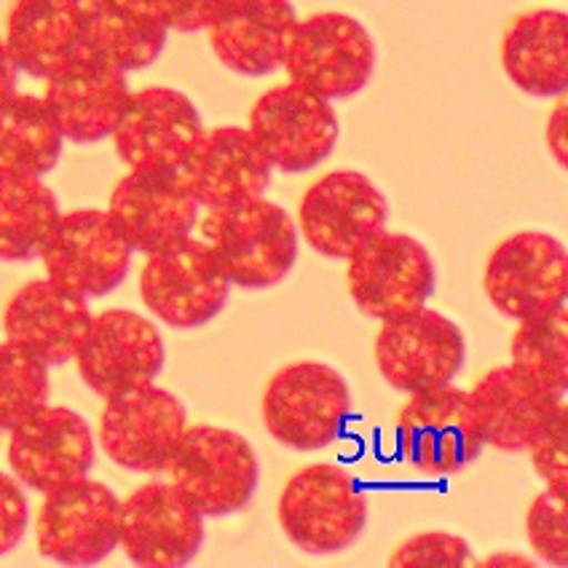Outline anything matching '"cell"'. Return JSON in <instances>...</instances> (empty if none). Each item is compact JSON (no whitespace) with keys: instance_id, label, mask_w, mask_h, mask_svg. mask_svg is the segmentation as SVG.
I'll list each match as a JSON object with an SVG mask.
<instances>
[{"instance_id":"1","label":"cell","mask_w":568,"mask_h":568,"mask_svg":"<svg viewBox=\"0 0 568 568\" xmlns=\"http://www.w3.org/2000/svg\"><path fill=\"white\" fill-rule=\"evenodd\" d=\"M202 242L229 284L244 290L274 287L298 261L295 221L284 206L263 196L206 212Z\"/></svg>"},{"instance_id":"2","label":"cell","mask_w":568,"mask_h":568,"mask_svg":"<svg viewBox=\"0 0 568 568\" xmlns=\"http://www.w3.org/2000/svg\"><path fill=\"white\" fill-rule=\"evenodd\" d=\"M276 513L284 537L301 552L338 555L363 537L371 499L344 467L316 462L284 483Z\"/></svg>"},{"instance_id":"3","label":"cell","mask_w":568,"mask_h":568,"mask_svg":"<svg viewBox=\"0 0 568 568\" xmlns=\"http://www.w3.org/2000/svg\"><path fill=\"white\" fill-rule=\"evenodd\" d=\"M261 413L268 435L284 448H331L352 418V389L331 365L293 363L271 376Z\"/></svg>"},{"instance_id":"4","label":"cell","mask_w":568,"mask_h":568,"mask_svg":"<svg viewBox=\"0 0 568 568\" xmlns=\"http://www.w3.org/2000/svg\"><path fill=\"white\" fill-rule=\"evenodd\" d=\"M395 437L399 458L426 477L462 473L486 450L475 399L454 384L410 395L397 413Z\"/></svg>"},{"instance_id":"5","label":"cell","mask_w":568,"mask_h":568,"mask_svg":"<svg viewBox=\"0 0 568 568\" xmlns=\"http://www.w3.org/2000/svg\"><path fill=\"white\" fill-rule=\"evenodd\" d=\"M166 473L204 518H225L253 501L261 464L253 445L221 426H185Z\"/></svg>"},{"instance_id":"6","label":"cell","mask_w":568,"mask_h":568,"mask_svg":"<svg viewBox=\"0 0 568 568\" xmlns=\"http://www.w3.org/2000/svg\"><path fill=\"white\" fill-rule=\"evenodd\" d=\"M282 68L290 81L327 102L348 100L376 73V41L359 19L325 11L295 22Z\"/></svg>"},{"instance_id":"7","label":"cell","mask_w":568,"mask_h":568,"mask_svg":"<svg viewBox=\"0 0 568 568\" xmlns=\"http://www.w3.org/2000/svg\"><path fill=\"white\" fill-rule=\"evenodd\" d=\"M346 287L371 320L416 312L437 290V268L418 239L381 231L348 257Z\"/></svg>"},{"instance_id":"8","label":"cell","mask_w":568,"mask_h":568,"mask_svg":"<svg viewBox=\"0 0 568 568\" xmlns=\"http://www.w3.org/2000/svg\"><path fill=\"white\" fill-rule=\"evenodd\" d=\"M36 520L38 550L62 566H94L121 541V499L105 483L79 477L43 494Z\"/></svg>"},{"instance_id":"9","label":"cell","mask_w":568,"mask_h":568,"mask_svg":"<svg viewBox=\"0 0 568 568\" xmlns=\"http://www.w3.org/2000/svg\"><path fill=\"white\" fill-rule=\"evenodd\" d=\"M148 312L174 331H193L215 320L229 303L231 284L202 239H180L148 255L140 274Z\"/></svg>"},{"instance_id":"10","label":"cell","mask_w":568,"mask_h":568,"mask_svg":"<svg viewBox=\"0 0 568 568\" xmlns=\"http://www.w3.org/2000/svg\"><path fill=\"white\" fill-rule=\"evenodd\" d=\"M247 129L271 166L287 174L316 170L341 138L331 102L293 81L257 97Z\"/></svg>"},{"instance_id":"11","label":"cell","mask_w":568,"mask_h":568,"mask_svg":"<svg viewBox=\"0 0 568 568\" xmlns=\"http://www.w3.org/2000/svg\"><path fill=\"white\" fill-rule=\"evenodd\" d=\"M467 359L462 327L435 308L392 316L381 322L376 365L392 389L416 395L437 389L458 376Z\"/></svg>"},{"instance_id":"12","label":"cell","mask_w":568,"mask_h":568,"mask_svg":"<svg viewBox=\"0 0 568 568\" xmlns=\"http://www.w3.org/2000/svg\"><path fill=\"white\" fill-rule=\"evenodd\" d=\"M166 348L159 327L129 308H108L92 316L75 354L83 384L102 399L151 386L164 371Z\"/></svg>"},{"instance_id":"13","label":"cell","mask_w":568,"mask_h":568,"mask_svg":"<svg viewBox=\"0 0 568 568\" xmlns=\"http://www.w3.org/2000/svg\"><path fill=\"white\" fill-rule=\"evenodd\" d=\"M483 287L507 320L523 322L552 312L568 295L566 247L541 231H520L490 253Z\"/></svg>"},{"instance_id":"14","label":"cell","mask_w":568,"mask_h":568,"mask_svg":"<svg viewBox=\"0 0 568 568\" xmlns=\"http://www.w3.org/2000/svg\"><path fill=\"white\" fill-rule=\"evenodd\" d=\"M389 204L371 178L338 170L320 178L303 193L298 206L301 234L308 247L331 261H348L359 247L384 231Z\"/></svg>"},{"instance_id":"15","label":"cell","mask_w":568,"mask_h":568,"mask_svg":"<svg viewBox=\"0 0 568 568\" xmlns=\"http://www.w3.org/2000/svg\"><path fill=\"white\" fill-rule=\"evenodd\" d=\"M132 255L108 212L75 210L60 215L38 257L51 282L83 298H105L124 284Z\"/></svg>"},{"instance_id":"16","label":"cell","mask_w":568,"mask_h":568,"mask_svg":"<svg viewBox=\"0 0 568 568\" xmlns=\"http://www.w3.org/2000/svg\"><path fill=\"white\" fill-rule=\"evenodd\" d=\"M185 426L189 413L180 397L151 384L108 399L100 418V445L115 467L159 475L170 467Z\"/></svg>"},{"instance_id":"17","label":"cell","mask_w":568,"mask_h":568,"mask_svg":"<svg viewBox=\"0 0 568 568\" xmlns=\"http://www.w3.org/2000/svg\"><path fill=\"white\" fill-rule=\"evenodd\" d=\"M204 545V515L172 483H145L121 501V541L134 566H189Z\"/></svg>"},{"instance_id":"18","label":"cell","mask_w":568,"mask_h":568,"mask_svg":"<svg viewBox=\"0 0 568 568\" xmlns=\"http://www.w3.org/2000/svg\"><path fill=\"white\" fill-rule=\"evenodd\" d=\"M94 432L83 416L62 405H43L11 429L9 467L24 488L49 494L92 473Z\"/></svg>"},{"instance_id":"19","label":"cell","mask_w":568,"mask_h":568,"mask_svg":"<svg viewBox=\"0 0 568 568\" xmlns=\"http://www.w3.org/2000/svg\"><path fill=\"white\" fill-rule=\"evenodd\" d=\"M108 217L132 253L151 255L191 236L199 202L180 170H132L113 189Z\"/></svg>"},{"instance_id":"20","label":"cell","mask_w":568,"mask_h":568,"mask_svg":"<svg viewBox=\"0 0 568 568\" xmlns=\"http://www.w3.org/2000/svg\"><path fill=\"white\" fill-rule=\"evenodd\" d=\"M204 132L202 113L178 89L151 87L129 94L111 134L129 170H180Z\"/></svg>"},{"instance_id":"21","label":"cell","mask_w":568,"mask_h":568,"mask_svg":"<svg viewBox=\"0 0 568 568\" xmlns=\"http://www.w3.org/2000/svg\"><path fill=\"white\" fill-rule=\"evenodd\" d=\"M129 94L132 89L124 70L92 51H83L79 60L47 79L43 102L64 140L75 145H94L115 132Z\"/></svg>"},{"instance_id":"22","label":"cell","mask_w":568,"mask_h":568,"mask_svg":"<svg viewBox=\"0 0 568 568\" xmlns=\"http://www.w3.org/2000/svg\"><path fill=\"white\" fill-rule=\"evenodd\" d=\"M92 316L89 298L47 276L17 290L6 306L3 331L11 344L54 367L73 363Z\"/></svg>"},{"instance_id":"23","label":"cell","mask_w":568,"mask_h":568,"mask_svg":"<svg viewBox=\"0 0 568 568\" xmlns=\"http://www.w3.org/2000/svg\"><path fill=\"white\" fill-rule=\"evenodd\" d=\"M271 172L274 166L266 153L242 126L204 129L180 166V178L204 210L263 196Z\"/></svg>"},{"instance_id":"24","label":"cell","mask_w":568,"mask_h":568,"mask_svg":"<svg viewBox=\"0 0 568 568\" xmlns=\"http://www.w3.org/2000/svg\"><path fill=\"white\" fill-rule=\"evenodd\" d=\"M295 22L298 14L290 0H223L206 36L231 73L263 79L284 64Z\"/></svg>"},{"instance_id":"25","label":"cell","mask_w":568,"mask_h":568,"mask_svg":"<svg viewBox=\"0 0 568 568\" xmlns=\"http://www.w3.org/2000/svg\"><path fill=\"white\" fill-rule=\"evenodd\" d=\"M6 47L19 73L47 81L87 49L81 3L75 0H14L6 19Z\"/></svg>"},{"instance_id":"26","label":"cell","mask_w":568,"mask_h":568,"mask_svg":"<svg viewBox=\"0 0 568 568\" xmlns=\"http://www.w3.org/2000/svg\"><path fill=\"white\" fill-rule=\"evenodd\" d=\"M501 68L531 97H560L568 87V17L534 9L513 17L501 36Z\"/></svg>"},{"instance_id":"27","label":"cell","mask_w":568,"mask_h":568,"mask_svg":"<svg viewBox=\"0 0 568 568\" xmlns=\"http://www.w3.org/2000/svg\"><path fill=\"white\" fill-rule=\"evenodd\" d=\"M469 395L475 399L486 445H494L501 454H523L552 410L566 403V397L550 395L513 365L488 371Z\"/></svg>"},{"instance_id":"28","label":"cell","mask_w":568,"mask_h":568,"mask_svg":"<svg viewBox=\"0 0 568 568\" xmlns=\"http://www.w3.org/2000/svg\"><path fill=\"white\" fill-rule=\"evenodd\" d=\"M81 19L87 49L124 73L151 68L170 38L153 0H81Z\"/></svg>"},{"instance_id":"29","label":"cell","mask_w":568,"mask_h":568,"mask_svg":"<svg viewBox=\"0 0 568 568\" xmlns=\"http://www.w3.org/2000/svg\"><path fill=\"white\" fill-rule=\"evenodd\" d=\"M62 132L41 97L0 100V178H43L60 164Z\"/></svg>"},{"instance_id":"30","label":"cell","mask_w":568,"mask_h":568,"mask_svg":"<svg viewBox=\"0 0 568 568\" xmlns=\"http://www.w3.org/2000/svg\"><path fill=\"white\" fill-rule=\"evenodd\" d=\"M60 215V202L41 178H0V261H36Z\"/></svg>"},{"instance_id":"31","label":"cell","mask_w":568,"mask_h":568,"mask_svg":"<svg viewBox=\"0 0 568 568\" xmlns=\"http://www.w3.org/2000/svg\"><path fill=\"white\" fill-rule=\"evenodd\" d=\"M513 367L539 384L550 395L566 397L568 389V308L566 303L552 312L518 322L513 335Z\"/></svg>"},{"instance_id":"32","label":"cell","mask_w":568,"mask_h":568,"mask_svg":"<svg viewBox=\"0 0 568 568\" xmlns=\"http://www.w3.org/2000/svg\"><path fill=\"white\" fill-rule=\"evenodd\" d=\"M49 365L6 341L0 344V432L17 429L49 405Z\"/></svg>"},{"instance_id":"33","label":"cell","mask_w":568,"mask_h":568,"mask_svg":"<svg viewBox=\"0 0 568 568\" xmlns=\"http://www.w3.org/2000/svg\"><path fill=\"white\" fill-rule=\"evenodd\" d=\"M526 531L539 560H545L550 566H566V496L552 494L550 488L541 490L537 499L531 501V507H528Z\"/></svg>"},{"instance_id":"34","label":"cell","mask_w":568,"mask_h":568,"mask_svg":"<svg viewBox=\"0 0 568 568\" xmlns=\"http://www.w3.org/2000/svg\"><path fill=\"white\" fill-rule=\"evenodd\" d=\"M534 469L552 494L566 496L568 490V467H566V403L552 410V416L541 424V429L528 443Z\"/></svg>"},{"instance_id":"35","label":"cell","mask_w":568,"mask_h":568,"mask_svg":"<svg viewBox=\"0 0 568 568\" xmlns=\"http://www.w3.org/2000/svg\"><path fill=\"white\" fill-rule=\"evenodd\" d=\"M473 564V550L462 537L445 531H426L405 539L397 550L389 555V566L410 568V566H469Z\"/></svg>"},{"instance_id":"36","label":"cell","mask_w":568,"mask_h":568,"mask_svg":"<svg viewBox=\"0 0 568 568\" xmlns=\"http://www.w3.org/2000/svg\"><path fill=\"white\" fill-rule=\"evenodd\" d=\"M30 526V505L22 483L0 473V558L14 552Z\"/></svg>"},{"instance_id":"37","label":"cell","mask_w":568,"mask_h":568,"mask_svg":"<svg viewBox=\"0 0 568 568\" xmlns=\"http://www.w3.org/2000/svg\"><path fill=\"white\" fill-rule=\"evenodd\" d=\"M153 3H156L166 28L191 36V32L206 30L223 0H153Z\"/></svg>"},{"instance_id":"38","label":"cell","mask_w":568,"mask_h":568,"mask_svg":"<svg viewBox=\"0 0 568 568\" xmlns=\"http://www.w3.org/2000/svg\"><path fill=\"white\" fill-rule=\"evenodd\" d=\"M17 81H19V68L14 64V60H11L6 41L0 38V100L9 97L11 92H17Z\"/></svg>"},{"instance_id":"39","label":"cell","mask_w":568,"mask_h":568,"mask_svg":"<svg viewBox=\"0 0 568 568\" xmlns=\"http://www.w3.org/2000/svg\"><path fill=\"white\" fill-rule=\"evenodd\" d=\"M75 3H81V0H75Z\"/></svg>"}]
</instances>
